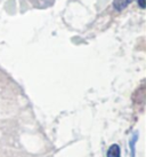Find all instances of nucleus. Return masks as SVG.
Listing matches in <instances>:
<instances>
[{
  "label": "nucleus",
  "mask_w": 146,
  "mask_h": 157,
  "mask_svg": "<svg viewBox=\"0 0 146 157\" xmlns=\"http://www.w3.org/2000/svg\"><path fill=\"white\" fill-rule=\"evenodd\" d=\"M133 105H137L138 107H141L139 110L143 111L144 109V105H145V85H144V82L141 84V86L136 90L135 92V94L133 96Z\"/></svg>",
  "instance_id": "f257e3e1"
},
{
  "label": "nucleus",
  "mask_w": 146,
  "mask_h": 157,
  "mask_svg": "<svg viewBox=\"0 0 146 157\" xmlns=\"http://www.w3.org/2000/svg\"><path fill=\"white\" fill-rule=\"evenodd\" d=\"M138 139V133H135L133 138L130 140V148H131V157H135V144L137 142Z\"/></svg>",
  "instance_id": "39448f33"
},
{
  "label": "nucleus",
  "mask_w": 146,
  "mask_h": 157,
  "mask_svg": "<svg viewBox=\"0 0 146 157\" xmlns=\"http://www.w3.org/2000/svg\"><path fill=\"white\" fill-rule=\"evenodd\" d=\"M37 8H47L54 5L55 0H29Z\"/></svg>",
  "instance_id": "f03ea898"
},
{
  "label": "nucleus",
  "mask_w": 146,
  "mask_h": 157,
  "mask_svg": "<svg viewBox=\"0 0 146 157\" xmlns=\"http://www.w3.org/2000/svg\"><path fill=\"white\" fill-rule=\"evenodd\" d=\"M106 157H121V148L119 144H112L108 150Z\"/></svg>",
  "instance_id": "7ed1b4c3"
},
{
  "label": "nucleus",
  "mask_w": 146,
  "mask_h": 157,
  "mask_svg": "<svg viewBox=\"0 0 146 157\" xmlns=\"http://www.w3.org/2000/svg\"><path fill=\"white\" fill-rule=\"evenodd\" d=\"M131 1L133 0H114L113 1V7H114V9L120 12V10H123L125 8H127Z\"/></svg>",
  "instance_id": "20e7f679"
},
{
  "label": "nucleus",
  "mask_w": 146,
  "mask_h": 157,
  "mask_svg": "<svg viewBox=\"0 0 146 157\" xmlns=\"http://www.w3.org/2000/svg\"><path fill=\"white\" fill-rule=\"evenodd\" d=\"M137 2H138V6H139V7H141V8H145V0H137Z\"/></svg>",
  "instance_id": "423d86ee"
}]
</instances>
